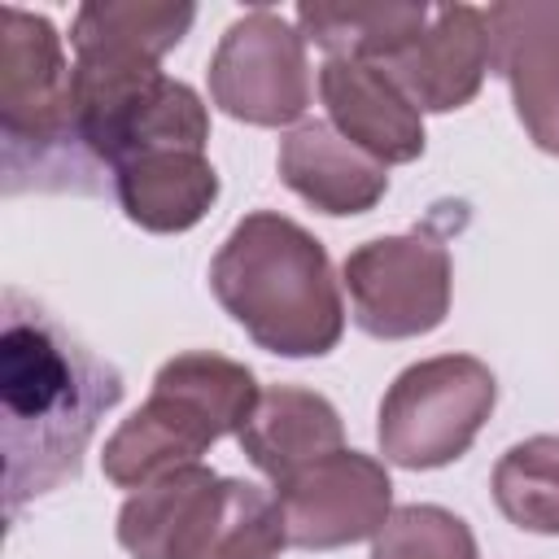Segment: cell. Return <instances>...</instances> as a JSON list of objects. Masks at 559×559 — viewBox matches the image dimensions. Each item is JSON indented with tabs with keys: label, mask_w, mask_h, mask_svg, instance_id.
I'll return each mask as SVG.
<instances>
[{
	"label": "cell",
	"mask_w": 559,
	"mask_h": 559,
	"mask_svg": "<svg viewBox=\"0 0 559 559\" xmlns=\"http://www.w3.org/2000/svg\"><path fill=\"white\" fill-rule=\"evenodd\" d=\"M122 402V371L92 354L22 288H4L0 328V450L4 515L83 472L87 441Z\"/></svg>",
	"instance_id": "obj_1"
},
{
	"label": "cell",
	"mask_w": 559,
	"mask_h": 559,
	"mask_svg": "<svg viewBox=\"0 0 559 559\" xmlns=\"http://www.w3.org/2000/svg\"><path fill=\"white\" fill-rule=\"evenodd\" d=\"M218 306L280 358H323L341 345L345 301L328 249L275 210L245 214L210 262Z\"/></svg>",
	"instance_id": "obj_2"
},
{
	"label": "cell",
	"mask_w": 559,
	"mask_h": 559,
	"mask_svg": "<svg viewBox=\"0 0 559 559\" xmlns=\"http://www.w3.org/2000/svg\"><path fill=\"white\" fill-rule=\"evenodd\" d=\"M0 166L4 192H100V166L74 118V61L44 13L0 9Z\"/></svg>",
	"instance_id": "obj_3"
},
{
	"label": "cell",
	"mask_w": 559,
	"mask_h": 559,
	"mask_svg": "<svg viewBox=\"0 0 559 559\" xmlns=\"http://www.w3.org/2000/svg\"><path fill=\"white\" fill-rule=\"evenodd\" d=\"M258 397V376L245 362L214 349H183L157 367L144 406L109 432L100 467L118 489L135 493L201 463L214 441L240 437Z\"/></svg>",
	"instance_id": "obj_4"
},
{
	"label": "cell",
	"mask_w": 559,
	"mask_h": 559,
	"mask_svg": "<svg viewBox=\"0 0 559 559\" xmlns=\"http://www.w3.org/2000/svg\"><path fill=\"white\" fill-rule=\"evenodd\" d=\"M114 533L131 559H280L288 546L275 493L205 463L135 489Z\"/></svg>",
	"instance_id": "obj_5"
},
{
	"label": "cell",
	"mask_w": 559,
	"mask_h": 559,
	"mask_svg": "<svg viewBox=\"0 0 559 559\" xmlns=\"http://www.w3.org/2000/svg\"><path fill=\"white\" fill-rule=\"evenodd\" d=\"M493 402L498 380L489 362L472 354H437L411 362L380 397L376 441L384 463L432 472L463 459L493 415Z\"/></svg>",
	"instance_id": "obj_6"
},
{
	"label": "cell",
	"mask_w": 559,
	"mask_h": 559,
	"mask_svg": "<svg viewBox=\"0 0 559 559\" xmlns=\"http://www.w3.org/2000/svg\"><path fill=\"white\" fill-rule=\"evenodd\" d=\"M341 288L349 293V314L367 336H428L450 314V249L432 227L362 240L341 266Z\"/></svg>",
	"instance_id": "obj_7"
},
{
	"label": "cell",
	"mask_w": 559,
	"mask_h": 559,
	"mask_svg": "<svg viewBox=\"0 0 559 559\" xmlns=\"http://www.w3.org/2000/svg\"><path fill=\"white\" fill-rule=\"evenodd\" d=\"M210 100L249 127L301 122L310 105V61L301 31L275 9L236 17L210 57Z\"/></svg>",
	"instance_id": "obj_8"
},
{
	"label": "cell",
	"mask_w": 559,
	"mask_h": 559,
	"mask_svg": "<svg viewBox=\"0 0 559 559\" xmlns=\"http://www.w3.org/2000/svg\"><path fill=\"white\" fill-rule=\"evenodd\" d=\"M288 546L341 550L371 542L393 515V480L380 459L362 450H332L275 485Z\"/></svg>",
	"instance_id": "obj_9"
},
{
	"label": "cell",
	"mask_w": 559,
	"mask_h": 559,
	"mask_svg": "<svg viewBox=\"0 0 559 559\" xmlns=\"http://www.w3.org/2000/svg\"><path fill=\"white\" fill-rule=\"evenodd\" d=\"M489 70L511 87L528 140L559 157V0H507L485 9Z\"/></svg>",
	"instance_id": "obj_10"
},
{
	"label": "cell",
	"mask_w": 559,
	"mask_h": 559,
	"mask_svg": "<svg viewBox=\"0 0 559 559\" xmlns=\"http://www.w3.org/2000/svg\"><path fill=\"white\" fill-rule=\"evenodd\" d=\"M419 114H450L476 100L489 74V22L476 4L432 9L428 26L393 57L376 61Z\"/></svg>",
	"instance_id": "obj_11"
},
{
	"label": "cell",
	"mask_w": 559,
	"mask_h": 559,
	"mask_svg": "<svg viewBox=\"0 0 559 559\" xmlns=\"http://www.w3.org/2000/svg\"><path fill=\"white\" fill-rule=\"evenodd\" d=\"M319 96L328 122L380 166H402L424 153V114L376 61L328 57L319 66Z\"/></svg>",
	"instance_id": "obj_12"
},
{
	"label": "cell",
	"mask_w": 559,
	"mask_h": 559,
	"mask_svg": "<svg viewBox=\"0 0 559 559\" xmlns=\"http://www.w3.org/2000/svg\"><path fill=\"white\" fill-rule=\"evenodd\" d=\"M275 166L284 188L332 218L367 214L389 192V166L367 157L323 118H301L293 131H284Z\"/></svg>",
	"instance_id": "obj_13"
},
{
	"label": "cell",
	"mask_w": 559,
	"mask_h": 559,
	"mask_svg": "<svg viewBox=\"0 0 559 559\" xmlns=\"http://www.w3.org/2000/svg\"><path fill=\"white\" fill-rule=\"evenodd\" d=\"M109 179L122 214L153 236L192 231L218 201V170L205 148H153L114 166Z\"/></svg>",
	"instance_id": "obj_14"
},
{
	"label": "cell",
	"mask_w": 559,
	"mask_h": 559,
	"mask_svg": "<svg viewBox=\"0 0 559 559\" xmlns=\"http://www.w3.org/2000/svg\"><path fill=\"white\" fill-rule=\"evenodd\" d=\"M236 441H240L245 459L271 485H280L297 467H306L332 450H345V424H341V411L323 393L301 389V384H271V389H262V397Z\"/></svg>",
	"instance_id": "obj_15"
},
{
	"label": "cell",
	"mask_w": 559,
	"mask_h": 559,
	"mask_svg": "<svg viewBox=\"0 0 559 559\" xmlns=\"http://www.w3.org/2000/svg\"><path fill=\"white\" fill-rule=\"evenodd\" d=\"M197 22V4L188 0H87L70 22L74 57H135L162 61Z\"/></svg>",
	"instance_id": "obj_16"
},
{
	"label": "cell",
	"mask_w": 559,
	"mask_h": 559,
	"mask_svg": "<svg viewBox=\"0 0 559 559\" xmlns=\"http://www.w3.org/2000/svg\"><path fill=\"white\" fill-rule=\"evenodd\" d=\"M428 4H297V31L328 57L384 61L428 26Z\"/></svg>",
	"instance_id": "obj_17"
},
{
	"label": "cell",
	"mask_w": 559,
	"mask_h": 559,
	"mask_svg": "<svg viewBox=\"0 0 559 559\" xmlns=\"http://www.w3.org/2000/svg\"><path fill=\"white\" fill-rule=\"evenodd\" d=\"M493 502L498 511L542 537H559V437L537 432L515 441L493 463Z\"/></svg>",
	"instance_id": "obj_18"
},
{
	"label": "cell",
	"mask_w": 559,
	"mask_h": 559,
	"mask_svg": "<svg viewBox=\"0 0 559 559\" xmlns=\"http://www.w3.org/2000/svg\"><path fill=\"white\" fill-rule=\"evenodd\" d=\"M371 559H480V550L463 515L437 502H411L393 507L371 537Z\"/></svg>",
	"instance_id": "obj_19"
}]
</instances>
